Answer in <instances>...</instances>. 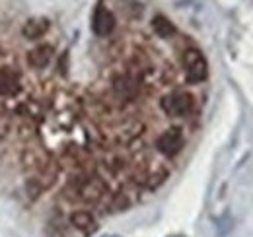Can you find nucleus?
Listing matches in <instances>:
<instances>
[{"instance_id":"f257e3e1","label":"nucleus","mask_w":253,"mask_h":237,"mask_svg":"<svg viewBox=\"0 0 253 237\" xmlns=\"http://www.w3.org/2000/svg\"><path fill=\"white\" fill-rule=\"evenodd\" d=\"M183 66H185V76L191 84H199L209 76V64L201 55V51L197 49H187L183 53Z\"/></svg>"},{"instance_id":"f03ea898","label":"nucleus","mask_w":253,"mask_h":237,"mask_svg":"<svg viewBox=\"0 0 253 237\" xmlns=\"http://www.w3.org/2000/svg\"><path fill=\"white\" fill-rule=\"evenodd\" d=\"M162 109L173 117H185L193 111V97L185 91L169 93L162 99Z\"/></svg>"},{"instance_id":"7ed1b4c3","label":"nucleus","mask_w":253,"mask_h":237,"mask_svg":"<svg viewBox=\"0 0 253 237\" xmlns=\"http://www.w3.org/2000/svg\"><path fill=\"white\" fill-rule=\"evenodd\" d=\"M156 146H158L160 152H162L164 156H168V158L179 154L181 148H183V132H181V128H177V126L168 128V130L158 138Z\"/></svg>"},{"instance_id":"20e7f679","label":"nucleus","mask_w":253,"mask_h":237,"mask_svg":"<svg viewBox=\"0 0 253 237\" xmlns=\"http://www.w3.org/2000/svg\"><path fill=\"white\" fill-rule=\"evenodd\" d=\"M76 193L86 202H97L105 193V185L97 177H84L76 183Z\"/></svg>"},{"instance_id":"39448f33","label":"nucleus","mask_w":253,"mask_h":237,"mask_svg":"<svg viewBox=\"0 0 253 237\" xmlns=\"http://www.w3.org/2000/svg\"><path fill=\"white\" fill-rule=\"evenodd\" d=\"M92 30L97 37H107L111 35V31L115 30V16L111 14V10H107L105 6H97L92 18Z\"/></svg>"},{"instance_id":"423d86ee","label":"nucleus","mask_w":253,"mask_h":237,"mask_svg":"<svg viewBox=\"0 0 253 237\" xmlns=\"http://www.w3.org/2000/svg\"><path fill=\"white\" fill-rule=\"evenodd\" d=\"M113 91L119 99H132L138 91V80L132 76V74H121L113 80Z\"/></svg>"},{"instance_id":"0eeeda50","label":"nucleus","mask_w":253,"mask_h":237,"mask_svg":"<svg viewBox=\"0 0 253 237\" xmlns=\"http://www.w3.org/2000/svg\"><path fill=\"white\" fill-rule=\"evenodd\" d=\"M70 224H72L76 230H80L82 234H86V236L94 234L95 230H97V224H95L94 216H92L90 212H86V210H76V212H72V214H70Z\"/></svg>"},{"instance_id":"6e6552de","label":"nucleus","mask_w":253,"mask_h":237,"mask_svg":"<svg viewBox=\"0 0 253 237\" xmlns=\"http://www.w3.org/2000/svg\"><path fill=\"white\" fill-rule=\"evenodd\" d=\"M53 59V47L51 45H39L28 53V64L32 68H45Z\"/></svg>"},{"instance_id":"1a4fd4ad","label":"nucleus","mask_w":253,"mask_h":237,"mask_svg":"<svg viewBox=\"0 0 253 237\" xmlns=\"http://www.w3.org/2000/svg\"><path fill=\"white\" fill-rule=\"evenodd\" d=\"M20 89V76L10 68H0V95H14Z\"/></svg>"},{"instance_id":"9d476101","label":"nucleus","mask_w":253,"mask_h":237,"mask_svg":"<svg viewBox=\"0 0 253 237\" xmlns=\"http://www.w3.org/2000/svg\"><path fill=\"white\" fill-rule=\"evenodd\" d=\"M47 30H49V20H45V18H32V20H28L24 24L22 33H24L26 39H39V37H43L47 33Z\"/></svg>"},{"instance_id":"9b49d317","label":"nucleus","mask_w":253,"mask_h":237,"mask_svg":"<svg viewBox=\"0 0 253 237\" xmlns=\"http://www.w3.org/2000/svg\"><path fill=\"white\" fill-rule=\"evenodd\" d=\"M152 30L154 33L162 37V39H169V37H173L175 35V26L166 18V16H154V20H152Z\"/></svg>"},{"instance_id":"f8f14e48","label":"nucleus","mask_w":253,"mask_h":237,"mask_svg":"<svg viewBox=\"0 0 253 237\" xmlns=\"http://www.w3.org/2000/svg\"><path fill=\"white\" fill-rule=\"evenodd\" d=\"M216 228H218V236H220V237H226V236H228V234L232 232V228H234L232 216H230V214H224L220 220H218Z\"/></svg>"},{"instance_id":"ddd939ff","label":"nucleus","mask_w":253,"mask_h":237,"mask_svg":"<svg viewBox=\"0 0 253 237\" xmlns=\"http://www.w3.org/2000/svg\"><path fill=\"white\" fill-rule=\"evenodd\" d=\"M103 237H121V236H103Z\"/></svg>"},{"instance_id":"4468645a","label":"nucleus","mask_w":253,"mask_h":237,"mask_svg":"<svg viewBox=\"0 0 253 237\" xmlns=\"http://www.w3.org/2000/svg\"><path fill=\"white\" fill-rule=\"evenodd\" d=\"M169 237H185V236H169Z\"/></svg>"}]
</instances>
